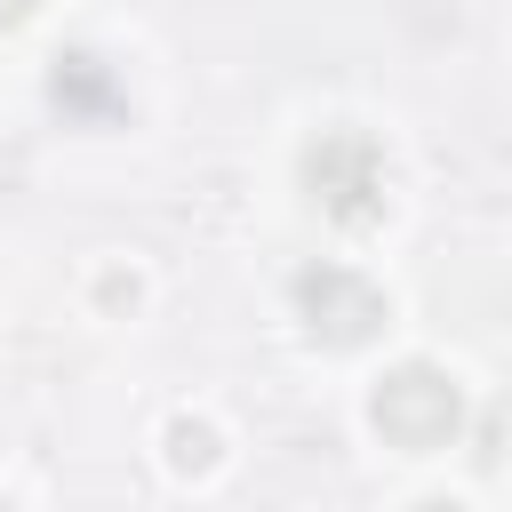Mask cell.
Listing matches in <instances>:
<instances>
[{
	"instance_id": "obj_1",
	"label": "cell",
	"mask_w": 512,
	"mask_h": 512,
	"mask_svg": "<svg viewBox=\"0 0 512 512\" xmlns=\"http://www.w3.org/2000/svg\"><path fill=\"white\" fill-rule=\"evenodd\" d=\"M368 416H376V432H384L400 456H432V448H448V440L464 432V392L448 384V368H432V360H400V368L376 376Z\"/></svg>"
},
{
	"instance_id": "obj_2",
	"label": "cell",
	"mask_w": 512,
	"mask_h": 512,
	"mask_svg": "<svg viewBox=\"0 0 512 512\" xmlns=\"http://www.w3.org/2000/svg\"><path fill=\"white\" fill-rule=\"evenodd\" d=\"M304 192L336 216V224H376L384 216V152L360 128H328L304 144Z\"/></svg>"
},
{
	"instance_id": "obj_3",
	"label": "cell",
	"mask_w": 512,
	"mask_h": 512,
	"mask_svg": "<svg viewBox=\"0 0 512 512\" xmlns=\"http://www.w3.org/2000/svg\"><path fill=\"white\" fill-rule=\"evenodd\" d=\"M296 312H304V336L328 344V352H360V344L392 320L384 296H376L352 264H312V272H296Z\"/></svg>"
},
{
	"instance_id": "obj_4",
	"label": "cell",
	"mask_w": 512,
	"mask_h": 512,
	"mask_svg": "<svg viewBox=\"0 0 512 512\" xmlns=\"http://www.w3.org/2000/svg\"><path fill=\"white\" fill-rule=\"evenodd\" d=\"M48 96H56L64 112H104V104H112V72H104L96 56H56Z\"/></svg>"
},
{
	"instance_id": "obj_5",
	"label": "cell",
	"mask_w": 512,
	"mask_h": 512,
	"mask_svg": "<svg viewBox=\"0 0 512 512\" xmlns=\"http://www.w3.org/2000/svg\"><path fill=\"white\" fill-rule=\"evenodd\" d=\"M168 464H176V472H208V464H216V432L192 424V416H176V424H168Z\"/></svg>"
},
{
	"instance_id": "obj_6",
	"label": "cell",
	"mask_w": 512,
	"mask_h": 512,
	"mask_svg": "<svg viewBox=\"0 0 512 512\" xmlns=\"http://www.w3.org/2000/svg\"><path fill=\"white\" fill-rule=\"evenodd\" d=\"M24 16H32V0H0V32H8V24H24Z\"/></svg>"
}]
</instances>
